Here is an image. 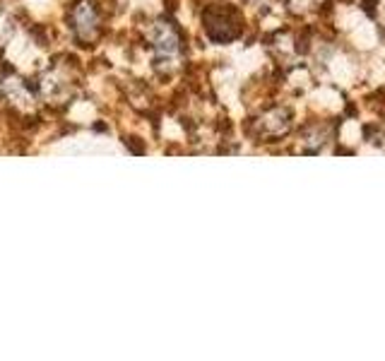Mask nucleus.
Listing matches in <instances>:
<instances>
[{
	"mask_svg": "<svg viewBox=\"0 0 385 361\" xmlns=\"http://www.w3.org/2000/svg\"><path fill=\"white\" fill-rule=\"evenodd\" d=\"M75 29H78L82 37H90L97 29V13L90 3H80L75 10Z\"/></svg>",
	"mask_w": 385,
	"mask_h": 361,
	"instance_id": "obj_1",
	"label": "nucleus"
}]
</instances>
